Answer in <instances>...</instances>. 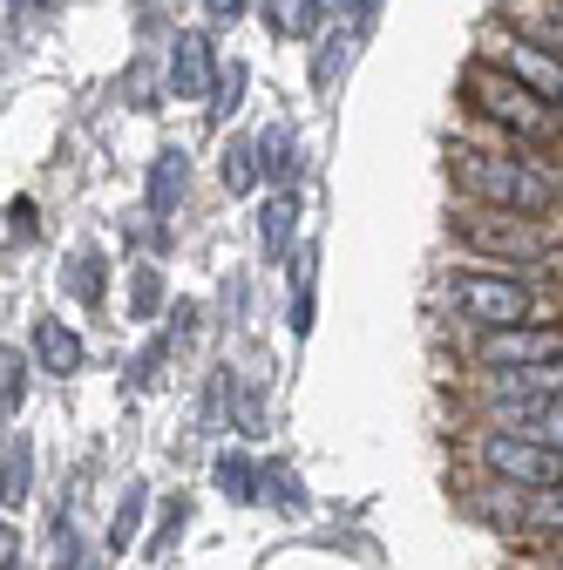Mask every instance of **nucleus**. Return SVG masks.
Returning <instances> with one entry per match:
<instances>
[{"mask_svg":"<svg viewBox=\"0 0 563 570\" xmlns=\"http://www.w3.org/2000/svg\"><path fill=\"white\" fill-rule=\"evenodd\" d=\"M0 374H8V381H0V414H8V428H14V414L28 407V361H21V353H8V361H0Z\"/></svg>","mask_w":563,"mask_h":570,"instance_id":"5701e85b","label":"nucleus"},{"mask_svg":"<svg viewBox=\"0 0 563 570\" xmlns=\"http://www.w3.org/2000/svg\"><path fill=\"white\" fill-rule=\"evenodd\" d=\"M210 475H218V489L231 495V503H258V495H265V489H258V482H265V469H258L251 455H238V449H225Z\"/></svg>","mask_w":563,"mask_h":570,"instance_id":"dca6fc26","label":"nucleus"},{"mask_svg":"<svg viewBox=\"0 0 563 570\" xmlns=\"http://www.w3.org/2000/svg\"><path fill=\"white\" fill-rule=\"evenodd\" d=\"M265 8V28L271 35H286V41H306V35H319V0H258Z\"/></svg>","mask_w":563,"mask_h":570,"instance_id":"4468645a","label":"nucleus"},{"mask_svg":"<svg viewBox=\"0 0 563 570\" xmlns=\"http://www.w3.org/2000/svg\"><path fill=\"white\" fill-rule=\"evenodd\" d=\"M258 252H265L271 265L299 258V190H271V197L258 204Z\"/></svg>","mask_w":563,"mask_h":570,"instance_id":"9b49d317","label":"nucleus"},{"mask_svg":"<svg viewBox=\"0 0 563 570\" xmlns=\"http://www.w3.org/2000/svg\"><path fill=\"white\" fill-rule=\"evenodd\" d=\"M170 96L177 102H210L218 96V76H225V61H218V48H210V35L204 28H184L177 41H170Z\"/></svg>","mask_w":563,"mask_h":570,"instance_id":"6e6552de","label":"nucleus"},{"mask_svg":"<svg viewBox=\"0 0 563 570\" xmlns=\"http://www.w3.org/2000/svg\"><path fill=\"white\" fill-rule=\"evenodd\" d=\"M313 265H319L313 252H299V258H293V333H299V340L313 333V285H319V272H313Z\"/></svg>","mask_w":563,"mask_h":570,"instance_id":"4be33fe9","label":"nucleus"},{"mask_svg":"<svg viewBox=\"0 0 563 570\" xmlns=\"http://www.w3.org/2000/svg\"><path fill=\"white\" fill-rule=\"evenodd\" d=\"M184 190H190V157H184V142H164V150L150 157V177H144V210L157 225H170Z\"/></svg>","mask_w":563,"mask_h":570,"instance_id":"9d476101","label":"nucleus"},{"mask_svg":"<svg viewBox=\"0 0 563 570\" xmlns=\"http://www.w3.org/2000/svg\"><path fill=\"white\" fill-rule=\"evenodd\" d=\"M245 96V61H225V76H218V96H210V116H231Z\"/></svg>","mask_w":563,"mask_h":570,"instance_id":"cd10ccee","label":"nucleus"},{"mask_svg":"<svg viewBox=\"0 0 563 570\" xmlns=\"http://www.w3.org/2000/svg\"><path fill=\"white\" fill-rule=\"evenodd\" d=\"M231 428H238V435H251V428H258V394L231 374Z\"/></svg>","mask_w":563,"mask_h":570,"instance_id":"c756f323","label":"nucleus"},{"mask_svg":"<svg viewBox=\"0 0 563 570\" xmlns=\"http://www.w3.org/2000/svg\"><path fill=\"white\" fill-rule=\"evenodd\" d=\"M543 285H550V293L563 285V238H556V252H550V265H543Z\"/></svg>","mask_w":563,"mask_h":570,"instance_id":"72a5a7b5","label":"nucleus"},{"mask_svg":"<svg viewBox=\"0 0 563 570\" xmlns=\"http://www.w3.org/2000/svg\"><path fill=\"white\" fill-rule=\"evenodd\" d=\"M503 21H516L523 35H536V41H543V48L563 61V21H550V14L536 8V0H510V14H503Z\"/></svg>","mask_w":563,"mask_h":570,"instance_id":"412c9836","label":"nucleus"},{"mask_svg":"<svg viewBox=\"0 0 563 570\" xmlns=\"http://www.w3.org/2000/svg\"><path fill=\"white\" fill-rule=\"evenodd\" d=\"M204 8H210V21L225 28V21H245L251 14V0H204Z\"/></svg>","mask_w":563,"mask_h":570,"instance_id":"2f4dec72","label":"nucleus"},{"mask_svg":"<svg viewBox=\"0 0 563 570\" xmlns=\"http://www.w3.org/2000/svg\"><path fill=\"white\" fill-rule=\"evenodd\" d=\"M523 503H530V489H510V482H488V475L462 482V510H468L475 523H488V530H496V537H523Z\"/></svg>","mask_w":563,"mask_h":570,"instance_id":"1a4fd4ad","label":"nucleus"},{"mask_svg":"<svg viewBox=\"0 0 563 570\" xmlns=\"http://www.w3.org/2000/svg\"><path fill=\"white\" fill-rule=\"evenodd\" d=\"M523 537L563 550V489H530V503H523Z\"/></svg>","mask_w":563,"mask_h":570,"instance_id":"2eb2a0df","label":"nucleus"},{"mask_svg":"<svg viewBox=\"0 0 563 570\" xmlns=\"http://www.w3.org/2000/svg\"><path fill=\"white\" fill-rule=\"evenodd\" d=\"M184 517H190L184 503H164V517H157V537H150V557H157V563H164V557H170V543L184 537Z\"/></svg>","mask_w":563,"mask_h":570,"instance_id":"c85d7f7f","label":"nucleus"},{"mask_svg":"<svg viewBox=\"0 0 563 570\" xmlns=\"http://www.w3.org/2000/svg\"><path fill=\"white\" fill-rule=\"evenodd\" d=\"M8 238H14V245H34V238H41V210H34V197H8Z\"/></svg>","mask_w":563,"mask_h":570,"instance_id":"bb28decb","label":"nucleus"},{"mask_svg":"<svg viewBox=\"0 0 563 570\" xmlns=\"http://www.w3.org/2000/svg\"><path fill=\"white\" fill-rule=\"evenodd\" d=\"M218 177H225V190H258V177H265V164H258V136H238L231 150L218 157Z\"/></svg>","mask_w":563,"mask_h":570,"instance_id":"a211bd4d","label":"nucleus"},{"mask_svg":"<svg viewBox=\"0 0 563 570\" xmlns=\"http://www.w3.org/2000/svg\"><path fill=\"white\" fill-rule=\"evenodd\" d=\"M82 361H89V346H82V333L68 326V320H34V367L41 374H82Z\"/></svg>","mask_w":563,"mask_h":570,"instance_id":"f8f14e48","label":"nucleus"},{"mask_svg":"<svg viewBox=\"0 0 563 570\" xmlns=\"http://www.w3.org/2000/svg\"><path fill=\"white\" fill-rule=\"evenodd\" d=\"M442 313H448V326H462V333L475 340V333H503V326H543V320H556V293H550L543 278L455 265V272L442 278Z\"/></svg>","mask_w":563,"mask_h":570,"instance_id":"7ed1b4c3","label":"nucleus"},{"mask_svg":"<svg viewBox=\"0 0 563 570\" xmlns=\"http://www.w3.org/2000/svg\"><path fill=\"white\" fill-rule=\"evenodd\" d=\"M346 48H354V35H346V28L319 35V55H313V82H319V89L333 82V68H346Z\"/></svg>","mask_w":563,"mask_h":570,"instance_id":"a878e982","label":"nucleus"},{"mask_svg":"<svg viewBox=\"0 0 563 570\" xmlns=\"http://www.w3.org/2000/svg\"><path fill=\"white\" fill-rule=\"evenodd\" d=\"M482 61L503 68V76H516L523 89H536L543 102L563 109V61H556L536 35H523L516 21H488V28H482Z\"/></svg>","mask_w":563,"mask_h":570,"instance_id":"423d86ee","label":"nucleus"},{"mask_svg":"<svg viewBox=\"0 0 563 570\" xmlns=\"http://www.w3.org/2000/svg\"><path fill=\"white\" fill-rule=\"evenodd\" d=\"M28 489H34V449H28V435H14L8 442V510L28 503Z\"/></svg>","mask_w":563,"mask_h":570,"instance_id":"b1692460","label":"nucleus"},{"mask_svg":"<svg viewBox=\"0 0 563 570\" xmlns=\"http://www.w3.org/2000/svg\"><path fill=\"white\" fill-rule=\"evenodd\" d=\"M468 462H475V475L510 482V489H563V455H550L523 435H496V428L468 435Z\"/></svg>","mask_w":563,"mask_h":570,"instance_id":"39448f33","label":"nucleus"},{"mask_svg":"<svg viewBox=\"0 0 563 570\" xmlns=\"http://www.w3.org/2000/svg\"><path fill=\"white\" fill-rule=\"evenodd\" d=\"M374 14H381V0H354V35H367V28H374Z\"/></svg>","mask_w":563,"mask_h":570,"instance_id":"473e14b6","label":"nucleus"},{"mask_svg":"<svg viewBox=\"0 0 563 570\" xmlns=\"http://www.w3.org/2000/svg\"><path fill=\"white\" fill-rule=\"evenodd\" d=\"M144 503H150V489H144V482H129V489H122V503H116V517H109V537H102V550H109V557H122V550L136 543Z\"/></svg>","mask_w":563,"mask_h":570,"instance_id":"f3484780","label":"nucleus"},{"mask_svg":"<svg viewBox=\"0 0 563 570\" xmlns=\"http://www.w3.org/2000/svg\"><path fill=\"white\" fill-rule=\"evenodd\" d=\"M556 238H563V225H536V218H516V210H482V204H455L448 210V245L475 272L543 278Z\"/></svg>","mask_w":563,"mask_h":570,"instance_id":"20e7f679","label":"nucleus"},{"mask_svg":"<svg viewBox=\"0 0 563 570\" xmlns=\"http://www.w3.org/2000/svg\"><path fill=\"white\" fill-rule=\"evenodd\" d=\"M61 285H68V293H76L82 306H96V299H102V285H109L102 252H76V258H68V272H61Z\"/></svg>","mask_w":563,"mask_h":570,"instance_id":"6ab92c4d","label":"nucleus"},{"mask_svg":"<svg viewBox=\"0 0 563 570\" xmlns=\"http://www.w3.org/2000/svg\"><path fill=\"white\" fill-rule=\"evenodd\" d=\"M55 570H102V557L82 543V530H76V517H68V510L55 523Z\"/></svg>","mask_w":563,"mask_h":570,"instance_id":"aec40b11","label":"nucleus"},{"mask_svg":"<svg viewBox=\"0 0 563 570\" xmlns=\"http://www.w3.org/2000/svg\"><path fill=\"white\" fill-rule=\"evenodd\" d=\"M265 482H271V489H265L271 503H293V510L306 503V489H299V475H293V469H265Z\"/></svg>","mask_w":563,"mask_h":570,"instance_id":"7c9ffc66","label":"nucleus"},{"mask_svg":"<svg viewBox=\"0 0 563 570\" xmlns=\"http://www.w3.org/2000/svg\"><path fill=\"white\" fill-rule=\"evenodd\" d=\"M543 570H563V550H556V557H550V563H543Z\"/></svg>","mask_w":563,"mask_h":570,"instance_id":"f704fd0d","label":"nucleus"},{"mask_svg":"<svg viewBox=\"0 0 563 570\" xmlns=\"http://www.w3.org/2000/svg\"><path fill=\"white\" fill-rule=\"evenodd\" d=\"M448 184L462 204L563 225V157H536L516 142H448Z\"/></svg>","mask_w":563,"mask_h":570,"instance_id":"f257e3e1","label":"nucleus"},{"mask_svg":"<svg viewBox=\"0 0 563 570\" xmlns=\"http://www.w3.org/2000/svg\"><path fill=\"white\" fill-rule=\"evenodd\" d=\"M157 306H164V272H157V265H136L129 313H136V320H157Z\"/></svg>","mask_w":563,"mask_h":570,"instance_id":"393cba45","label":"nucleus"},{"mask_svg":"<svg viewBox=\"0 0 563 570\" xmlns=\"http://www.w3.org/2000/svg\"><path fill=\"white\" fill-rule=\"evenodd\" d=\"M468 361H475V374H530V367H550V361H563V320L475 333L468 340Z\"/></svg>","mask_w":563,"mask_h":570,"instance_id":"0eeeda50","label":"nucleus"},{"mask_svg":"<svg viewBox=\"0 0 563 570\" xmlns=\"http://www.w3.org/2000/svg\"><path fill=\"white\" fill-rule=\"evenodd\" d=\"M462 109L496 129V142H516V150H536V157H563V109L543 102L536 89H523L516 76H503V68H488L482 55L462 68Z\"/></svg>","mask_w":563,"mask_h":570,"instance_id":"f03ea898","label":"nucleus"},{"mask_svg":"<svg viewBox=\"0 0 563 570\" xmlns=\"http://www.w3.org/2000/svg\"><path fill=\"white\" fill-rule=\"evenodd\" d=\"M258 164H265V177H271L278 190H293V177H299V136H293L286 122H271V129L258 136Z\"/></svg>","mask_w":563,"mask_h":570,"instance_id":"ddd939ff","label":"nucleus"}]
</instances>
